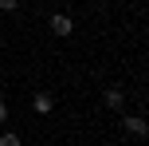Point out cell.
I'll use <instances>...</instances> for the list:
<instances>
[{"instance_id":"6da1fadb","label":"cell","mask_w":149,"mask_h":146,"mask_svg":"<svg viewBox=\"0 0 149 146\" xmlns=\"http://www.w3.org/2000/svg\"><path fill=\"white\" fill-rule=\"evenodd\" d=\"M122 134H130V138H145L149 134V123L141 115H126V111H122Z\"/></svg>"},{"instance_id":"7a4b0ae2","label":"cell","mask_w":149,"mask_h":146,"mask_svg":"<svg viewBox=\"0 0 149 146\" xmlns=\"http://www.w3.org/2000/svg\"><path fill=\"white\" fill-rule=\"evenodd\" d=\"M102 107L114 111V115H122V111H126V91H122V87H106L102 91Z\"/></svg>"},{"instance_id":"3957f363","label":"cell","mask_w":149,"mask_h":146,"mask_svg":"<svg viewBox=\"0 0 149 146\" xmlns=\"http://www.w3.org/2000/svg\"><path fill=\"white\" fill-rule=\"evenodd\" d=\"M31 111H36V115H51L55 111V95L51 91H36L31 95Z\"/></svg>"},{"instance_id":"277c9868","label":"cell","mask_w":149,"mask_h":146,"mask_svg":"<svg viewBox=\"0 0 149 146\" xmlns=\"http://www.w3.org/2000/svg\"><path fill=\"white\" fill-rule=\"evenodd\" d=\"M51 32H55L59 39H67L71 32H74V20H71L67 12H55V16H51Z\"/></svg>"},{"instance_id":"5b68a950","label":"cell","mask_w":149,"mask_h":146,"mask_svg":"<svg viewBox=\"0 0 149 146\" xmlns=\"http://www.w3.org/2000/svg\"><path fill=\"white\" fill-rule=\"evenodd\" d=\"M0 146H24V138L16 130H0Z\"/></svg>"},{"instance_id":"8992f818","label":"cell","mask_w":149,"mask_h":146,"mask_svg":"<svg viewBox=\"0 0 149 146\" xmlns=\"http://www.w3.org/2000/svg\"><path fill=\"white\" fill-rule=\"evenodd\" d=\"M20 8V0H0V12H16Z\"/></svg>"},{"instance_id":"52a82bcc","label":"cell","mask_w":149,"mask_h":146,"mask_svg":"<svg viewBox=\"0 0 149 146\" xmlns=\"http://www.w3.org/2000/svg\"><path fill=\"white\" fill-rule=\"evenodd\" d=\"M4 123H8V103L0 99V126H4Z\"/></svg>"}]
</instances>
